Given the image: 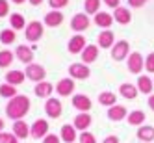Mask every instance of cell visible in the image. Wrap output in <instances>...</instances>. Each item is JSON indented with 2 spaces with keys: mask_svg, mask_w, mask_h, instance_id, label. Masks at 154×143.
I'll list each match as a JSON object with an SVG mask.
<instances>
[{
  "mask_svg": "<svg viewBox=\"0 0 154 143\" xmlns=\"http://www.w3.org/2000/svg\"><path fill=\"white\" fill-rule=\"evenodd\" d=\"M30 112V98L26 95H17L13 98H9V102L6 106V115L13 121L23 119Z\"/></svg>",
  "mask_w": 154,
  "mask_h": 143,
  "instance_id": "obj_1",
  "label": "cell"
},
{
  "mask_svg": "<svg viewBox=\"0 0 154 143\" xmlns=\"http://www.w3.org/2000/svg\"><path fill=\"white\" fill-rule=\"evenodd\" d=\"M24 74H26V78L32 80V82H43V80H45V76H47V71L39 63H30V65H26Z\"/></svg>",
  "mask_w": 154,
  "mask_h": 143,
  "instance_id": "obj_2",
  "label": "cell"
},
{
  "mask_svg": "<svg viewBox=\"0 0 154 143\" xmlns=\"http://www.w3.org/2000/svg\"><path fill=\"white\" fill-rule=\"evenodd\" d=\"M24 37H26V41H32V43L39 41L43 37V24L39 20H32V23L26 24V28H24Z\"/></svg>",
  "mask_w": 154,
  "mask_h": 143,
  "instance_id": "obj_3",
  "label": "cell"
},
{
  "mask_svg": "<svg viewBox=\"0 0 154 143\" xmlns=\"http://www.w3.org/2000/svg\"><path fill=\"white\" fill-rule=\"evenodd\" d=\"M130 56V43L128 41H117L115 45L112 47V58L115 60V61H123L125 58H128Z\"/></svg>",
  "mask_w": 154,
  "mask_h": 143,
  "instance_id": "obj_4",
  "label": "cell"
},
{
  "mask_svg": "<svg viewBox=\"0 0 154 143\" xmlns=\"http://www.w3.org/2000/svg\"><path fill=\"white\" fill-rule=\"evenodd\" d=\"M69 74H71L72 80H85V78H89L91 71L85 63H71L69 65Z\"/></svg>",
  "mask_w": 154,
  "mask_h": 143,
  "instance_id": "obj_5",
  "label": "cell"
},
{
  "mask_svg": "<svg viewBox=\"0 0 154 143\" xmlns=\"http://www.w3.org/2000/svg\"><path fill=\"white\" fill-rule=\"evenodd\" d=\"M48 134V123L45 119H37L34 121V125L30 126V136L34 138V139H43Z\"/></svg>",
  "mask_w": 154,
  "mask_h": 143,
  "instance_id": "obj_6",
  "label": "cell"
},
{
  "mask_svg": "<svg viewBox=\"0 0 154 143\" xmlns=\"http://www.w3.org/2000/svg\"><path fill=\"white\" fill-rule=\"evenodd\" d=\"M143 69H145V60H143V56L139 52H132L128 56V71L132 74H137Z\"/></svg>",
  "mask_w": 154,
  "mask_h": 143,
  "instance_id": "obj_7",
  "label": "cell"
},
{
  "mask_svg": "<svg viewBox=\"0 0 154 143\" xmlns=\"http://www.w3.org/2000/svg\"><path fill=\"white\" fill-rule=\"evenodd\" d=\"M71 28L74 32H84L89 28V17H87V13H76L71 19Z\"/></svg>",
  "mask_w": 154,
  "mask_h": 143,
  "instance_id": "obj_8",
  "label": "cell"
},
{
  "mask_svg": "<svg viewBox=\"0 0 154 143\" xmlns=\"http://www.w3.org/2000/svg\"><path fill=\"white\" fill-rule=\"evenodd\" d=\"M72 106L78 110V112H89L91 106H93V102H91V98L87 97V95L78 93V95L72 97Z\"/></svg>",
  "mask_w": 154,
  "mask_h": 143,
  "instance_id": "obj_9",
  "label": "cell"
},
{
  "mask_svg": "<svg viewBox=\"0 0 154 143\" xmlns=\"http://www.w3.org/2000/svg\"><path fill=\"white\" fill-rule=\"evenodd\" d=\"M61 110H63V106H61V101H58V98H48V101L45 102V112L52 119L60 117L61 115Z\"/></svg>",
  "mask_w": 154,
  "mask_h": 143,
  "instance_id": "obj_10",
  "label": "cell"
},
{
  "mask_svg": "<svg viewBox=\"0 0 154 143\" xmlns=\"http://www.w3.org/2000/svg\"><path fill=\"white\" fill-rule=\"evenodd\" d=\"M87 47V43H85V37L84 36H74L69 39V45H67V50L71 54H82V50Z\"/></svg>",
  "mask_w": 154,
  "mask_h": 143,
  "instance_id": "obj_11",
  "label": "cell"
},
{
  "mask_svg": "<svg viewBox=\"0 0 154 143\" xmlns=\"http://www.w3.org/2000/svg\"><path fill=\"white\" fill-rule=\"evenodd\" d=\"M56 91H58L60 97H69V95H72V91H74V80L72 78H61L56 84Z\"/></svg>",
  "mask_w": 154,
  "mask_h": 143,
  "instance_id": "obj_12",
  "label": "cell"
},
{
  "mask_svg": "<svg viewBox=\"0 0 154 143\" xmlns=\"http://www.w3.org/2000/svg\"><path fill=\"white\" fill-rule=\"evenodd\" d=\"M15 56L19 58V61L30 65L32 60H34V50H32L28 45H19V47L15 48Z\"/></svg>",
  "mask_w": 154,
  "mask_h": 143,
  "instance_id": "obj_13",
  "label": "cell"
},
{
  "mask_svg": "<svg viewBox=\"0 0 154 143\" xmlns=\"http://www.w3.org/2000/svg\"><path fill=\"white\" fill-rule=\"evenodd\" d=\"M98 48H112L115 45V36H113V32L112 30H102L100 34H98Z\"/></svg>",
  "mask_w": 154,
  "mask_h": 143,
  "instance_id": "obj_14",
  "label": "cell"
},
{
  "mask_svg": "<svg viewBox=\"0 0 154 143\" xmlns=\"http://www.w3.org/2000/svg\"><path fill=\"white\" fill-rule=\"evenodd\" d=\"M91 123H93V117L87 112H80L78 115L74 117V128L76 130H82L84 132V130H87V128L91 126Z\"/></svg>",
  "mask_w": 154,
  "mask_h": 143,
  "instance_id": "obj_15",
  "label": "cell"
},
{
  "mask_svg": "<svg viewBox=\"0 0 154 143\" xmlns=\"http://www.w3.org/2000/svg\"><path fill=\"white\" fill-rule=\"evenodd\" d=\"M126 115H128V110L125 106H119V104L109 106V110H108V119L115 121V123H117V121H123Z\"/></svg>",
  "mask_w": 154,
  "mask_h": 143,
  "instance_id": "obj_16",
  "label": "cell"
},
{
  "mask_svg": "<svg viewBox=\"0 0 154 143\" xmlns=\"http://www.w3.org/2000/svg\"><path fill=\"white\" fill-rule=\"evenodd\" d=\"M13 134L19 138V139H26L30 136V126L26 125V121L19 119V121H13Z\"/></svg>",
  "mask_w": 154,
  "mask_h": 143,
  "instance_id": "obj_17",
  "label": "cell"
},
{
  "mask_svg": "<svg viewBox=\"0 0 154 143\" xmlns=\"http://www.w3.org/2000/svg\"><path fill=\"white\" fill-rule=\"evenodd\" d=\"M95 24L100 26L102 30H109V26L113 24V15H109L108 11H98L95 15Z\"/></svg>",
  "mask_w": 154,
  "mask_h": 143,
  "instance_id": "obj_18",
  "label": "cell"
},
{
  "mask_svg": "<svg viewBox=\"0 0 154 143\" xmlns=\"http://www.w3.org/2000/svg\"><path fill=\"white\" fill-rule=\"evenodd\" d=\"M56 89V87H54L50 82H37V85H35V95L39 97V98H50V95H52V91Z\"/></svg>",
  "mask_w": 154,
  "mask_h": 143,
  "instance_id": "obj_19",
  "label": "cell"
},
{
  "mask_svg": "<svg viewBox=\"0 0 154 143\" xmlns=\"http://www.w3.org/2000/svg\"><path fill=\"white\" fill-rule=\"evenodd\" d=\"M98 58V47L97 45H87L84 50H82V63H93L97 61Z\"/></svg>",
  "mask_w": 154,
  "mask_h": 143,
  "instance_id": "obj_20",
  "label": "cell"
},
{
  "mask_svg": "<svg viewBox=\"0 0 154 143\" xmlns=\"http://www.w3.org/2000/svg\"><path fill=\"white\" fill-rule=\"evenodd\" d=\"M113 20H117L119 24H130V20H132V13H130V9L128 8H115V11H113Z\"/></svg>",
  "mask_w": 154,
  "mask_h": 143,
  "instance_id": "obj_21",
  "label": "cell"
},
{
  "mask_svg": "<svg viewBox=\"0 0 154 143\" xmlns=\"http://www.w3.org/2000/svg\"><path fill=\"white\" fill-rule=\"evenodd\" d=\"M60 138L65 143H74L76 141V128L74 125H63L60 130Z\"/></svg>",
  "mask_w": 154,
  "mask_h": 143,
  "instance_id": "obj_22",
  "label": "cell"
},
{
  "mask_svg": "<svg viewBox=\"0 0 154 143\" xmlns=\"http://www.w3.org/2000/svg\"><path fill=\"white\" fill-rule=\"evenodd\" d=\"M26 80V74L23 71H8L6 73V84H11V85H20Z\"/></svg>",
  "mask_w": 154,
  "mask_h": 143,
  "instance_id": "obj_23",
  "label": "cell"
},
{
  "mask_svg": "<svg viewBox=\"0 0 154 143\" xmlns=\"http://www.w3.org/2000/svg\"><path fill=\"white\" fill-rule=\"evenodd\" d=\"M63 23V13L61 11H48L47 15H45V24L47 26H50V28H56V26H60Z\"/></svg>",
  "mask_w": 154,
  "mask_h": 143,
  "instance_id": "obj_24",
  "label": "cell"
},
{
  "mask_svg": "<svg viewBox=\"0 0 154 143\" xmlns=\"http://www.w3.org/2000/svg\"><path fill=\"white\" fill-rule=\"evenodd\" d=\"M137 139L145 141V143H152L154 141V126H147L143 125L137 128Z\"/></svg>",
  "mask_w": 154,
  "mask_h": 143,
  "instance_id": "obj_25",
  "label": "cell"
},
{
  "mask_svg": "<svg viewBox=\"0 0 154 143\" xmlns=\"http://www.w3.org/2000/svg\"><path fill=\"white\" fill-rule=\"evenodd\" d=\"M119 93L123 95L125 98H128V101H134V98L137 97V85H134V84H121L119 85Z\"/></svg>",
  "mask_w": 154,
  "mask_h": 143,
  "instance_id": "obj_26",
  "label": "cell"
},
{
  "mask_svg": "<svg viewBox=\"0 0 154 143\" xmlns=\"http://www.w3.org/2000/svg\"><path fill=\"white\" fill-rule=\"evenodd\" d=\"M145 113L141 112V110H134V112H130L126 115V121H128V125L132 126H143V123H145Z\"/></svg>",
  "mask_w": 154,
  "mask_h": 143,
  "instance_id": "obj_27",
  "label": "cell"
},
{
  "mask_svg": "<svg viewBox=\"0 0 154 143\" xmlns=\"http://www.w3.org/2000/svg\"><path fill=\"white\" fill-rule=\"evenodd\" d=\"M152 80L149 78V76H139L137 78V91L145 93V95H150L152 93Z\"/></svg>",
  "mask_w": 154,
  "mask_h": 143,
  "instance_id": "obj_28",
  "label": "cell"
},
{
  "mask_svg": "<svg viewBox=\"0 0 154 143\" xmlns=\"http://www.w3.org/2000/svg\"><path fill=\"white\" fill-rule=\"evenodd\" d=\"M115 101H117V97L112 91H102L100 95H98V102H100L102 106H115Z\"/></svg>",
  "mask_w": 154,
  "mask_h": 143,
  "instance_id": "obj_29",
  "label": "cell"
},
{
  "mask_svg": "<svg viewBox=\"0 0 154 143\" xmlns=\"http://www.w3.org/2000/svg\"><path fill=\"white\" fill-rule=\"evenodd\" d=\"M17 36H15V30L13 28H6L0 32V43H4V45H11V43H15Z\"/></svg>",
  "mask_w": 154,
  "mask_h": 143,
  "instance_id": "obj_30",
  "label": "cell"
},
{
  "mask_svg": "<svg viewBox=\"0 0 154 143\" xmlns=\"http://www.w3.org/2000/svg\"><path fill=\"white\" fill-rule=\"evenodd\" d=\"M9 24H11V28L17 32V30L26 28V20H24V17L20 15V13H13L11 17H9Z\"/></svg>",
  "mask_w": 154,
  "mask_h": 143,
  "instance_id": "obj_31",
  "label": "cell"
},
{
  "mask_svg": "<svg viewBox=\"0 0 154 143\" xmlns=\"http://www.w3.org/2000/svg\"><path fill=\"white\" fill-rule=\"evenodd\" d=\"M13 56L15 54L11 50H0V69H6L13 63Z\"/></svg>",
  "mask_w": 154,
  "mask_h": 143,
  "instance_id": "obj_32",
  "label": "cell"
},
{
  "mask_svg": "<svg viewBox=\"0 0 154 143\" xmlns=\"http://www.w3.org/2000/svg\"><path fill=\"white\" fill-rule=\"evenodd\" d=\"M0 97H4V98L17 97V87L11 85V84H2V85H0Z\"/></svg>",
  "mask_w": 154,
  "mask_h": 143,
  "instance_id": "obj_33",
  "label": "cell"
},
{
  "mask_svg": "<svg viewBox=\"0 0 154 143\" xmlns=\"http://www.w3.org/2000/svg\"><path fill=\"white\" fill-rule=\"evenodd\" d=\"M84 9H85V13L87 15H97L98 13V9H100V0H85L84 2Z\"/></svg>",
  "mask_w": 154,
  "mask_h": 143,
  "instance_id": "obj_34",
  "label": "cell"
},
{
  "mask_svg": "<svg viewBox=\"0 0 154 143\" xmlns=\"http://www.w3.org/2000/svg\"><path fill=\"white\" fill-rule=\"evenodd\" d=\"M0 143H19V138L13 132H0Z\"/></svg>",
  "mask_w": 154,
  "mask_h": 143,
  "instance_id": "obj_35",
  "label": "cell"
},
{
  "mask_svg": "<svg viewBox=\"0 0 154 143\" xmlns=\"http://www.w3.org/2000/svg\"><path fill=\"white\" fill-rule=\"evenodd\" d=\"M80 143H97V138L91 134V132L84 130L82 134H80Z\"/></svg>",
  "mask_w": 154,
  "mask_h": 143,
  "instance_id": "obj_36",
  "label": "cell"
},
{
  "mask_svg": "<svg viewBox=\"0 0 154 143\" xmlns=\"http://www.w3.org/2000/svg\"><path fill=\"white\" fill-rule=\"evenodd\" d=\"M145 71L154 73V52H150L147 56V60H145Z\"/></svg>",
  "mask_w": 154,
  "mask_h": 143,
  "instance_id": "obj_37",
  "label": "cell"
},
{
  "mask_svg": "<svg viewBox=\"0 0 154 143\" xmlns=\"http://www.w3.org/2000/svg\"><path fill=\"white\" fill-rule=\"evenodd\" d=\"M48 4H50L52 9H61L69 4V0H48Z\"/></svg>",
  "mask_w": 154,
  "mask_h": 143,
  "instance_id": "obj_38",
  "label": "cell"
},
{
  "mask_svg": "<svg viewBox=\"0 0 154 143\" xmlns=\"http://www.w3.org/2000/svg\"><path fill=\"white\" fill-rule=\"evenodd\" d=\"M9 13V4H8V0H0V19L6 17Z\"/></svg>",
  "mask_w": 154,
  "mask_h": 143,
  "instance_id": "obj_39",
  "label": "cell"
},
{
  "mask_svg": "<svg viewBox=\"0 0 154 143\" xmlns=\"http://www.w3.org/2000/svg\"><path fill=\"white\" fill-rule=\"evenodd\" d=\"M60 136H56V134H47L45 138H43V143H60Z\"/></svg>",
  "mask_w": 154,
  "mask_h": 143,
  "instance_id": "obj_40",
  "label": "cell"
},
{
  "mask_svg": "<svg viewBox=\"0 0 154 143\" xmlns=\"http://www.w3.org/2000/svg\"><path fill=\"white\" fill-rule=\"evenodd\" d=\"M128 4H130L132 8H141V6L147 4V0H128Z\"/></svg>",
  "mask_w": 154,
  "mask_h": 143,
  "instance_id": "obj_41",
  "label": "cell"
},
{
  "mask_svg": "<svg viewBox=\"0 0 154 143\" xmlns=\"http://www.w3.org/2000/svg\"><path fill=\"white\" fill-rule=\"evenodd\" d=\"M119 2H121V0H104V4L108 6V8H119Z\"/></svg>",
  "mask_w": 154,
  "mask_h": 143,
  "instance_id": "obj_42",
  "label": "cell"
},
{
  "mask_svg": "<svg viewBox=\"0 0 154 143\" xmlns=\"http://www.w3.org/2000/svg\"><path fill=\"white\" fill-rule=\"evenodd\" d=\"M102 143H119V138L117 136H108L102 139Z\"/></svg>",
  "mask_w": 154,
  "mask_h": 143,
  "instance_id": "obj_43",
  "label": "cell"
},
{
  "mask_svg": "<svg viewBox=\"0 0 154 143\" xmlns=\"http://www.w3.org/2000/svg\"><path fill=\"white\" fill-rule=\"evenodd\" d=\"M149 108L154 112V95H150V97H149Z\"/></svg>",
  "mask_w": 154,
  "mask_h": 143,
  "instance_id": "obj_44",
  "label": "cell"
},
{
  "mask_svg": "<svg viewBox=\"0 0 154 143\" xmlns=\"http://www.w3.org/2000/svg\"><path fill=\"white\" fill-rule=\"evenodd\" d=\"M28 2H30L32 6H41V4H43V0H28Z\"/></svg>",
  "mask_w": 154,
  "mask_h": 143,
  "instance_id": "obj_45",
  "label": "cell"
},
{
  "mask_svg": "<svg viewBox=\"0 0 154 143\" xmlns=\"http://www.w3.org/2000/svg\"><path fill=\"white\" fill-rule=\"evenodd\" d=\"M4 126H6V123H4V119H0V132L4 130Z\"/></svg>",
  "mask_w": 154,
  "mask_h": 143,
  "instance_id": "obj_46",
  "label": "cell"
},
{
  "mask_svg": "<svg viewBox=\"0 0 154 143\" xmlns=\"http://www.w3.org/2000/svg\"><path fill=\"white\" fill-rule=\"evenodd\" d=\"M11 2H15V4H24L26 0H11Z\"/></svg>",
  "mask_w": 154,
  "mask_h": 143,
  "instance_id": "obj_47",
  "label": "cell"
}]
</instances>
